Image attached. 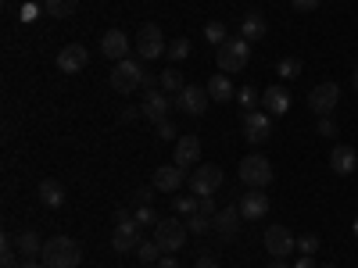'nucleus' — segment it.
<instances>
[{"label":"nucleus","instance_id":"1","mask_svg":"<svg viewBox=\"0 0 358 268\" xmlns=\"http://www.w3.org/2000/svg\"><path fill=\"white\" fill-rule=\"evenodd\" d=\"M40 261H43L47 268H79L83 251H79V244L72 240V236H50V240L43 244Z\"/></svg>","mask_w":358,"mask_h":268},{"label":"nucleus","instance_id":"2","mask_svg":"<svg viewBox=\"0 0 358 268\" xmlns=\"http://www.w3.org/2000/svg\"><path fill=\"white\" fill-rule=\"evenodd\" d=\"M143 79H147V68L136 65L133 57H126V61H115V68H111V75H108V82H111L115 94H133V89H143Z\"/></svg>","mask_w":358,"mask_h":268},{"label":"nucleus","instance_id":"3","mask_svg":"<svg viewBox=\"0 0 358 268\" xmlns=\"http://www.w3.org/2000/svg\"><path fill=\"white\" fill-rule=\"evenodd\" d=\"M215 57H219V72H226V75L244 72L248 68V57H251V43L244 36H233V40H226L215 50Z\"/></svg>","mask_w":358,"mask_h":268},{"label":"nucleus","instance_id":"4","mask_svg":"<svg viewBox=\"0 0 358 268\" xmlns=\"http://www.w3.org/2000/svg\"><path fill=\"white\" fill-rule=\"evenodd\" d=\"M187 183H190V193L194 197H215L226 183V175L219 165H197L190 175H187Z\"/></svg>","mask_w":358,"mask_h":268},{"label":"nucleus","instance_id":"5","mask_svg":"<svg viewBox=\"0 0 358 268\" xmlns=\"http://www.w3.org/2000/svg\"><path fill=\"white\" fill-rule=\"evenodd\" d=\"M169 47H165V36H162V29L155 22H143L136 29V54H140V61H155V57H162Z\"/></svg>","mask_w":358,"mask_h":268},{"label":"nucleus","instance_id":"6","mask_svg":"<svg viewBox=\"0 0 358 268\" xmlns=\"http://www.w3.org/2000/svg\"><path fill=\"white\" fill-rule=\"evenodd\" d=\"M241 179L251 190H265L268 183H273V165H268V158H262V154H248L241 161Z\"/></svg>","mask_w":358,"mask_h":268},{"label":"nucleus","instance_id":"7","mask_svg":"<svg viewBox=\"0 0 358 268\" xmlns=\"http://www.w3.org/2000/svg\"><path fill=\"white\" fill-rule=\"evenodd\" d=\"M187 232H190V229L179 222V218H162V222L155 225V244L162 247V254H165V251H179V247L187 244Z\"/></svg>","mask_w":358,"mask_h":268},{"label":"nucleus","instance_id":"8","mask_svg":"<svg viewBox=\"0 0 358 268\" xmlns=\"http://www.w3.org/2000/svg\"><path fill=\"white\" fill-rule=\"evenodd\" d=\"M337 104H341V86L337 82H319L312 94H308V107L319 114V118H326V114H334L337 111Z\"/></svg>","mask_w":358,"mask_h":268},{"label":"nucleus","instance_id":"9","mask_svg":"<svg viewBox=\"0 0 358 268\" xmlns=\"http://www.w3.org/2000/svg\"><path fill=\"white\" fill-rule=\"evenodd\" d=\"M268 136H273V114L268 111H244V140L265 143Z\"/></svg>","mask_w":358,"mask_h":268},{"label":"nucleus","instance_id":"10","mask_svg":"<svg viewBox=\"0 0 358 268\" xmlns=\"http://www.w3.org/2000/svg\"><path fill=\"white\" fill-rule=\"evenodd\" d=\"M140 244H143V236H140L136 218H133V222H115V232H111V251L129 254V251H136Z\"/></svg>","mask_w":358,"mask_h":268},{"label":"nucleus","instance_id":"11","mask_svg":"<svg viewBox=\"0 0 358 268\" xmlns=\"http://www.w3.org/2000/svg\"><path fill=\"white\" fill-rule=\"evenodd\" d=\"M265 251L273 258H287L290 251H297V240L287 225H268L265 229Z\"/></svg>","mask_w":358,"mask_h":268},{"label":"nucleus","instance_id":"12","mask_svg":"<svg viewBox=\"0 0 358 268\" xmlns=\"http://www.w3.org/2000/svg\"><path fill=\"white\" fill-rule=\"evenodd\" d=\"M208 100H212V97H208V89H204V86H190V82H187L183 94H176V107L187 111V114H194V118L208 111Z\"/></svg>","mask_w":358,"mask_h":268},{"label":"nucleus","instance_id":"13","mask_svg":"<svg viewBox=\"0 0 358 268\" xmlns=\"http://www.w3.org/2000/svg\"><path fill=\"white\" fill-rule=\"evenodd\" d=\"M86 61H90V50H86L83 43H69V47L57 50V68H62L65 75L83 72V68H86Z\"/></svg>","mask_w":358,"mask_h":268},{"label":"nucleus","instance_id":"14","mask_svg":"<svg viewBox=\"0 0 358 268\" xmlns=\"http://www.w3.org/2000/svg\"><path fill=\"white\" fill-rule=\"evenodd\" d=\"M101 50H104L108 61H126L129 50H133V43H129V36L122 33V29H108L104 40H101Z\"/></svg>","mask_w":358,"mask_h":268},{"label":"nucleus","instance_id":"15","mask_svg":"<svg viewBox=\"0 0 358 268\" xmlns=\"http://www.w3.org/2000/svg\"><path fill=\"white\" fill-rule=\"evenodd\" d=\"M143 118H151V122L158 126V122H169V111H172V100H169V94L165 89H151V94L143 97Z\"/></svg>","mask_w":358,"mask_h":268},{"label":"nucleus","instance_id":"16","mask_svg":"<svg viewBox=\"0 0 358 268\" xmlns=\"http://www.w3.org/2000/svg\"><path fill=\"white\" fill-rule=\"evenodd\" d=\"M183 183H187V172L179 168V165H162V168L155 172V179H151V186H155L158 193H176Z\"/></svg>","mask_w":358,"mask_h":268},{"label":"nucleus","instance_id":"17","mask_svg":"<svg viewBox=\"0 0 358 268\" xmlns=\"http://www.w3.org/2000/svg\"><path fill=\"white\" fill-rule=\"evenodd\" d=\"M236 207H241L244 222H255V218H265V215H268V197L258 193V190H251V193H241Z\"/></svg>","mask_w":358,"mask_h":268},{"label":"nucleus","instance_id":"18","mask_svg":"<svg viewBox=\"0 0 358 268\" xmlns=\"http://www.w3.org/2000/svg\"><path fill=\"white\" fill-rule=\"evenodd\" d=\"M201 161V140L197 136H179V143H176V161L172 165H179V168H194Z\"/></svg>","mask_w":358,"mask_h":268},{"label":"nucleus","instance_id":"19","mask_svg":"<svg viewBox=\"0 0 358 268\" xmlns=\"http://www.w3.org/2000/svg\"><path fill=\"white\" fill-rule=\"evenodd\" d=\"M241 222H244L241 207H236V204H229V207H222V211L215 215V232L222 236V240H233V236L241 232Z\"/></svg>","mask_w":358,"mask_h":268},{"label":"nucleus","instance_id":"20","mask_svg":"<svg viewBox=\"0 0 358 268\" xmlns=\"http://www.w3.org/2000/svg\"><path fill=\"white\" fill-rule=\"evenodd\" d=\"M262 107L268 114H287L290 111V94H287L283 86H268L265 94H262Z\"/></svg>","mask_w":358,"mask_h":268},{"label":"nucleus","instance_id":"21","mask_svg":"<svg viewBox=\"0 0 358 268\" xmlns=\"http://www.w3.org/2000/svg\"><path fill=\"white\" fill-rule=\"evenodd\" d=\"M330 165H334V172H337V175H351V172H355V165H358L355 147L337 143V147H334V154H330Z\"/></svg>","mask_w":358,"mask_h":268},{"label":"nucleus","instance_id":"22","mask_svg":"<svg viewBox=\"0 0 358 268\" xmlns=\"http://www.w3.org/2000/svg\"><path fill=\"white\" fill-rule=\"evenodd\" d=\"M208 97L212 100H219V104H226V100H233L236 97V86H233V79H226V72H219L215 79H208Z\"/></svg>","mask_w":358,"mask_h":268},{"label":"nucleus","instance_id":"23","mask_svg":"<svg viewBox=\"0 0 358 268\" xmlns=\"http://www.w3.org/2000/svg\"><path fill=\"white\" fill-rule=\"evenodd\" d=\"M40 204L43 207H62L65 204V186L57 179H43L40 183Z\"/></svg>","mask_w":358,"mask_h":268},{"label":"nucleus","instance_id":"24","mask_svg":"<svg viewBox=\"0 0 358 268\" xmlns=\"http://www.w3.org/2000/svg\"><path fill=\"white\" fill-rule=\"evenodd\" d=\"M15 251H22V258H40L43 254V240L33 229H25V232L15 236Z\"/></svg>","mask_w":358,"mask_h":268},{"label":"nucleus","instance_id":"25","mask_svg":"<svg viewBox=\"0 0 358 268\" xmlns=\"http://www.w3.org/2000/svg\"><path fill=\"white\" fill-rule=\"evenodd\" d=\"M268 33V25H265V18L258 15V11H251L244 22H241V36L248 40V43H255V40H262Z\"/></svg>","mask_w":358,"mask_h":268},{"label":"nucleus","instance_id":"26","mask_svg":"<svg viewBox=\"0 0 358 268\" xmlns=\"http://www.w3.org/2000/svg\"><path fill=\"white\" fill-rule=\"evenodd\" d=\"M158 79H162L165 94H183V89H187V79H183V72H179V68H165Z\"/></svg>","mask_w":358,"mask_h":268},{"label":"nucleus","instance_id":"27","mask_svg":"<svg viewBox=\"0 0 358 268\" xmlns=\"http://www.w3.org/2000/svg\"><path fill=\"white\" fill-rule=\"evenodd\" d=\"M79 8V0H43V11L54 18H72Z\"/></svg>","mask_w":358,"mask_h":268},{"label":"nucleus","instance_id":"28","mask_svg":"<svg viewBox=\"0 0 358 268\" xmlns=\"http://www.w3.org/2000/svg\"><path fill=\"white\" fill-rule=\"evenodd\" d=\"M172 207H176V215H197V207H201V197H190V193H179L176 200H172Z\"/></svg>","mask_w":358,"mask_h":268},{"label":"nucleus","instance_id":"29","mask_svg":"<svg viewBox=\"0 0 358 268\" xmlns=\"http://www.w3.org/2000/svg\"><path fill=\"white\" fill-rule=\"evenodd\" d=\"M276 75L280 79H297V75H301V57H280V61H276Z\"/></svg>","mask_w":358,"mask_h":268},{"label":"nucleus","instance_id":"30","mask_svg":"<svg viewBox=\"0 0 358 268\" xmlns=\"http://www.w3.org/2000/svg\"><path fill=\"white\" fill-rule=\"evenodd\" d=\"M133 218H136V225H140V229H143V225H158V222H162V215L155 211L151 204H140L136 211H133Z\"/></svg>","mask_w":358,"mask_h":268},{"label":"nucleus","instance_id":"31","mask_svg":"<svg viewBox=\"0 0 358 268\" xmlns=\"http://www.w3.org/2000/svg\"><path fill=\"white\" fill-rule=\"evenodd\" d=\"M136 258H140L143 265H155V261L162 258V247H158L155 240H143V244L136 247Z\"/></svg>","mask_w":358,"mask_h":268},{"label":"nucleus","instance_id":"32","mask_svg":"<svg viewBox=\"0 0 358 268\" xmlns=\"http://www.w3.org/2000/svg\"><path fill=\"white\" fill-rule=\"evenodd\" d=\"M165 57H169V61H183V57H190V40H183V36L172 40L169 50H165Z\"/></svg>","mask_w":358,"mask_h":268},{"label":"nucleus","instance_id":"33","mask_svg":"<svg viewBox=\"0 0 358 268\" xmlns=\"http://www.w3.org/2000/svg\"><path fill=\"white\" fill-rule=\"evenodd\" d=\"M187 229L201 236V232H208V229H215V218H212V215H201V211H197V215H190V218H187Z\"/></svg>","mask_w":358,"mask_h":268},{"label":"nucleus","instance_id":"34","mask_svg":"<svg viewBox=\"0 0 358 268\" xmlns=\"http://www.w3.org/2000/svg\"><path fill=\"white\" fill-rule=\"evenodd\" d=\"M204 36H208V43H215V47H222V43L229 40L222 22H208V25H204Z\"/></svg>","mask_w":358,"mask_h":268},{"label":"nucleus","instance_id":"35","mask_svg":"<svg viewBox=\"0 0 358 268\" xmlns=\"http://www.w3.org/2000/svg\"><path fill=\"white\" fill-rule=\"evenodd\" d=\"M236 100H241V104L251 111V107H255L262 97H258V89H255V86H241V89H236Z\"/></svg>","mask_w":358,"mask_h":268},{"label":"nucleus","instance_id":"36","mask_svg":"<svg viewBox=\"0 0 358 268\" xmlns=\"http://www.w3.org/2000/svg\"><path fill=\"white\" fill-rule=\"evenodd\" d=\"M297 251H301L305 258H312V254L319 251V236H315V232H305L301 240H297Z\"/></svg>","mask_w":358,"mask_h":268},{"label":"nucleus","instance_id":"37","mask_svg":"<svg viewBox=\"0 0 358 268\" xmlns=\"http://www.w3.org/2000/svg\"><path fill=\"white\" fill-rule=\"evenodd\" d=\"M315 133H319V136H337V122L326 114V118H319V129H315Z\"/></svg>","mask_w":358,"mask_h":268},{"label":"nucleus","instance_id":"38","mask_svg":"<svg viewBox=\"0 0 358 268\" xmlns=\"http://www.w3.org/2000/svg\"><path fill=\"white\" fill-rule=\"evenodd\" d=\"M155 193H158L155 186H140V190L133 193V200H136V207H140V204H151V200H155Z\"/></svg>","mask_w":358,"mask_h":268},{"label":"nucleus","instance_id":"39","mask_svg":"<svg viewBox=\"0 0 358 268\" xmlns=\"http://www.w3.org/2000/svg\"><path fill=\"white\" fill-rule=\"evenodd\" d=\"M319 4H322V0H290V8L301 11V15H305V11H315Z\"/></svg>","mask_w":358,"mask_h":268},{"label":"nucleus","instance_id":"40","mask_svg":"<svg viewBox=\"0 0 358 268\" xmlns=\"http://www.w3.org/2000/svg\"><path fill=\"white\" fill-rule=\"evenodd\" d=\"M155 129H158V136H162V140H172V136H176V126H172V122H158Z\"/></svg>","mask_w":358,"mask_h":268},{"label":"nucleus","instance_id":"41","mask_svg":"<svg viewBox=\"0 0 358 268\" xmlns=\"http://www.w3.org/2000/svg\"><path fill=\"white\" fill-rule=\"evenodd\" d=\"M194 268H219V261H215L212 254H201V258L194 261Z\"/></svg>","mask_w":358,"mask_h":268},{"label":"nucleus","instance_id":"42","mask_svg":"<svg viewBox=\"0 0 358 268\" xmlns=\"http://www.w3.org/2000/svg\"><path fill=\"white\" fill-rule=\"evenodd\" d=\"M151 268H179V261H176V258H169V254H162Z\"/></svg>","mask_w":358,"mask_h":268},{"label":"nucleus","instance_id":"43","mask_svg":"<svg viewBox=\"0 0 358 268\" xmlns=\"http://www.w3.org/2000/svg\"><path fill=\"white\" fill-rule=\"evenodd\" d=\"M0 258H4V261H0V268H22V265L15 261V251H4Z\"/></svg>","mask_w":358,"mask_h":268},{"label":"nucleus","instance_id":"44","mask_svg":"<svg viewBox=\"0 0 358 268\" xmlns=\"http://www.w3.org/2000/svg\"><path fill=\"white\" fill-rule=\"evenodd\" d=\"M115 222H133V211H126V207H118V211H115Z\"/></svg>","mask_w":358,"mask_h":268},{"label":"nucleus","instance_id":"45","mask_svg":"<svg viewBox=\"0 0 358 268\" xmlns=\"http://www.w3.org/2000/svg\"><path fill=\"white\" fill-rule=\"evenodd\" d=\"M22 268H47V265H43V261H36V258H25V261H22Z\"/></svg>","mask_w":358,"mask_h":268},{"label":"nucleus","instance_id":"46","mask_svg":"<svg viewBox=\"0 0 358 268\" xmlns=\"http://www.w3.org/2000/svg\"><path fill=\"white\" fill-rule=\"evenodd\" d=\"M294 268H315V261H312V258H305V254H301V261H297V265H294Z\"/></svg>","mask_w":358,"mask_h":268},{"label":"nucleus","instance_id":"47","mask_svg":"<svg viewBox=\"0 0 358 268\" xmlns=\"http://www.w3.org/2000/svg\"><path fill=\"white\" fill-rule=\"evenodd\" d=\"M268 268H294V265H287L283 258H273V261H268Z\"/></svg>","mask_w":358,"mask_h":268},{"label":"nucleus","instance_id":"48","mask_svg":"<svg viewBox=\"0 0 358 268\" xmlns=\"http://www.w3.org/2000/svg\"><path fill=\"white\" fill-rule=\"evenodd\" d=\"M351 86H355V94H358V72H355V75H351Z\"/></svg>","mask_w":358,"mask_h":268},{"label":"nucleus","instance_id":"49","mask_svg":"<svg viewBox=\"0 0 358 268\" xmlns=\"http://www.w3.org/2000/svg\"><path fill=\"white\" fill-rule=\"evenodd\" d=\"M355 236H358V218H355Z\"/></svg>","mask_w":358,"mask_h":268},{"label":"nucleus","instance_id":"50","mask_svg":"<svg viewBox=\"0 0 358 268\" xmlns=\"http://www.w3.org/2000/svg\"><path fill=\"white\" fill-rule=\"evenodd\" d=\"M326 268H334V265H326Z\"/></svg>","mask_w":358,"mask_h":268}]
</instances>
